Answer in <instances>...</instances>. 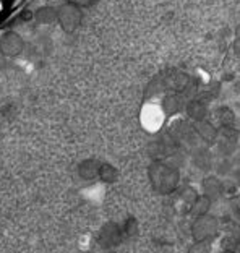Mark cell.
<instances>
[{"mask_svg": "<svg viewBox=\"0 0 240 253\" xmlns=\"http://www.w3.org/2000/svg\"><path fill=\"white\" fill-rule=\"evenodd\" d=\"M83 20V11L81 7L68 2L60 5L57 8V23L60 25V28L65 33H75L78 30V26L81 25Z\"/></svg>", "mask_w": 240, "mask_h": 253, "instance_id": "cell-1", "label": "cell"}, {"mask_svg": "<svg viewBox=\"0 0 240 253\" xmlns=\"http://www.w3.org/2000/svg\"><path fill=\"white\" fill-rule=\"evenodd\" d=\"M25 47V39L16 31H5L3 34H0V52L7 59H15V57L21 55Z\"/></svg>", "mask_w": 240, "mask_h": 253, "instance_id": "cell-2", "label": "cell"}, {"mask_svg": "<svg viewBox=\"0 0 240 253\" xmlns=\"http://www.w3.org/2000/svg\"><path fill=\"white\" fill-rule=\"evenodd\" d=\"M34 20L39 25H54V23H57V8L50 7V5L39 7L36 10V13H34Z\"/></svg>", "mask_w": 240, "mask_h": 253, "instance_id": "cell-3", "label": "cell"}, {"mask_svg": "<svg viewBox=\"0 0 240 253\" xmlns=\"http://www.w3.org/2000/svg\"><path fill=\"white\" fill-rule=\"evenodd\" d=\"M5 65H7V57H5L2 52H0V70H3Z\"/></svg>", "mask_w": 240, "mask_h": 253, "instance_id": "cell-4", "label": "cell"}]
</instances>
